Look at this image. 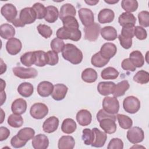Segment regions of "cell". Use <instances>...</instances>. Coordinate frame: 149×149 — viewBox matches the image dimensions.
I'll return each instance as SVG.
<instances>
[{
  "label": "cell",
  "instance_id": "52a82bcc",
  "mask_svg": "<svg viewBox=\"0 0 149 149\" xmlns=\"http://www.w3.org/2000/svg\"><path fill=\"white\" fill-rule=\"evenodd\" d=\"M127 132V139L132 144L141 143L144 139V133L143 129L139 127L134 126L129 129Z\"/></svg>",
  "mask_w": 149,
  "mask_h": 149
},
{
  "label": "cell",
  "instance_id": "484cf974",
  "mask_svg": "<svg viewBox=\"0 0 149 149\" xmlns=\"http://www.w3.org/2000/svg\"><path fill=\"white\" fill-rule=\"evenodd\" d=\"M102 37L107 41H113L117 38V31L112 26H105L100 31Z\"/></svg>",
  "mask_w": 149,
  "mask_h": 149
},
{
  "label": "cell",
  "instance_id": "bcb514c9",
  "mask_svg": "<svg viewBox=\"0 0 149 149\" xmlns=\"http://www.w3.org/2000/svg\"><path fill=\"white\" fill-rule=\"evenodd\" d=\"M94 139V134L93 130L86 128L83 130L82 139L86 145H91Z\"/></svg>",
  "mask_w": 149,
  "mask_h": 149
},
{
  "label": "cell",
  "instance_id": "d6a6232c",
  "mask_svg": "<svg viewBox=\"0 0 149 149\" xmlns=\"http://www.w3.org/2000/svg\"><path fill=\"white\" fill-rule=\"evenodd\" d=\"M77 128V125L74 120L71 118H66L63 120L61 130L66 134H71L73 133Z\"/></svg>",
  "mask_w": 149,
  "mask_h": 149
},
{
  "label": "cell",
  "instance_id": "83f0119b",
  "mask_svg": "<svg viewBox=\"0 0 149 149\" xmlns=\"http://www.w3.org/2000/svg\"><path fill=\"white\" fill-rule=\"evenodd\" d=\"M82 80L88 83L95 82L98 77L97 72L92 68H86L81 73Z\"/></svg>",
  "mask_w": 149,
  "mask_h": 149
},
{
  "label": "cell",
  "instance_id": "816d5d0a",
  "mask_svg": "<svg viewBox=\"0 0 149 149\" xmlns=\"http://www.w3.org/2000/svg\"><path fill=\"white\" fill-rule=\"evenodd\" d=\"M134 25L127 24L122 27L121 31V35L123 37L132 38L134 36Z\"/></svg>",
  "mask_w": 149,
  "mask_h": 149
},
{
  "label": "cell",
  "instance_id": "5b68a950",
  "mask_svg": "<svg viewBox=\"0 0 149 149\" xmlns=\"http://www.w3.org/2000/svg\"><path fill=\"white\" fill-rule=\"evenodd\" d=\"M103 109L108 113L116 114L119 110V102L115 97H105L102 101Z\"/></svg>",
  "mask_w": 149,
  "mask_h": 149
},
{
  "label": "cell",
  "instance_id": "7402d4cb",
  "mask_svg": "<svg viewBox=\"0 0 149 149\" xmlns=\"http://www.w3.org/2000/svg\"><path fill=\"white\" fill-rule=\"evenodd\" d=\"M115 17L113 11L109 9L101 10L98 15V20L100 23L105 24L112 22Z\"/></svg>",
  "mask_w": 149,
  "mask_h": 149
},
{
  "label": "cell",
  "instance_id": "4dcf8cb0",
  "mask_svg": "<svg viewBox=\"0 0 149 149\" xmlns=\"http://www.w3.org/2000/svg\"><path fill=\"white\" fill-rule=\"evenodd\" d=\"M136 22V19L133 14L129 12L122 13L118 18V22L122 27L127 24L134 25Z\"/></svg>",
  "mask_w": 149,
  "mask_h": 149
},
{
  "label": "cell",
  "instance_id": "7bdbcfd3",
  "mask_svg": "<svg viewBox=\"0 0 149 149\" xmlns=\"http://www.w3.org/2000/svg\"><path fill=\"white\" fill-rule=\"evenodd\" d=\"M34 54L36 56V61L34 64L36 65V66L42 67L47 64L46 52L43 51L39 50L35 51Z\"/></svg>",
  "mask_w": 149,
  "mask_h": 149
},
{
  "label": "cell",
  "instance_id": "be15d7a7",
  "mask_svg": "<svg viewBox=\"0 0 149 149\" xmlns=\"http://www.w3.org/2000/svg\"><path fill=\"white\" fill-rule=\"evenodd\" d=\"M1 105H3V102L5 101L6 100V94H5V92L2 91L1 92Z\"/></svg>",
  "mask_w": 149,
  "mask_h": 149
},
{
  "label": "cell",
  "instance_id": "f35d334b",
  "mask_svg": "<svg viewBox=\"0 0 149 149\" xmlns=\"http://www.w3.org/2000/svg\"><path fill=\"white\" fill-rule=\"evenodd\" d=\"M8 123L12 127L18 128L23 124V119L20 115L15 113L11 114L8 118Z\"/></svg>",
  "mask_w": 149,
  "mask_h": 149
},
{
  "label": "cell",
  "instance_id": "e0dca14e",
  "mask_svg": "<svg viewBox=\"0 0 149 149\" xmlns=\"http://www.w3.org/2000/svg\"><path fill=\"white\" fill-rule=\"evenodd\" d=\"M68 88L63 84H56L54 86V90L51 94L52 98L56 101H61L65 98Z\"/></svg>",
  "mask_w": 149,
  "mask_h": 149
},
{
  "label": "cell",
  "instance_id": "8fae6325",
  "mask_svg": "<svg viewBox=\"0 0 149 149\" xmlns=\"http://www.w3.org/2000/svg\"><path fill=\"white\" fill-rule=\"evenodd\" d=\"M78 13L82 24L85 27L94 23V15L91 10L88 8H83L79 10Z\"/></svg>",
  "mask_w": 149,
  "mask_h": 149
},
{
  "label": "cell",
  "instance_id": "3957f363",
  "mask_svg": "<svg viewBox=\"0 0 149 149\" xmlns=\"http://www.w3.org/2000/svg\"><path fill=\"white\" fill-rule=\"evenodd\" d=\"M124 110L129 113H135L140 108V100L136 97L129 96L125 98L123 102Z\"/></svg>",
  "mask_w": 149,
  "mask_h": 149
},
{
  "label": "cell",
  "instance_id": "ab89813d",
  "mask_svg": "<svg viewBox=\"0 0 149 149\" xmlns=\"http://www.w3.org/2000/svg\"><path fill=\"white\" fill-rule=\"evenodd\" d=\"M116 117L119 126L122 129H129L132 126V119L128 116H126L123 114H118L116 115Z\"/></svg>",
  "mask_w": 149,
  "mask_h": 149
},
{
  "label": "cell",
  "instance_id": "91938a15",
  "mask_svg": "<svg viewBox=\"0 0 149 149\" xmlns=\"http://www.w3.org/2000/svg\"><path fill=\"white\" fill-rule=\"evenodd\" d=\"M10 135L9 130L3 126H1L0 127V141H3L6 140Z\"/></svg>",
  "mask_w": 149,
  "mask_h": 149
},
{
  "label": "cell",
  "instance_id": "5bb4252c",
  "mask_svg": "<svg viewBox=\"0 0 149 149\" xmlns=\"http://www.w3.org/2000/svg\"><path fill=\"white\" fill-rule=\"evenodd\" d=\"M32 139V146L34 149H45L49 146V140L43 134H38Z\"/></svg>",
  "mask_w": 149,
  "mask_h": 149
},
{
  "label": "cell",
  "instance_id": "cb8c5ba5",
  "mask_svg": "<svg viewBox=\"0 0 149 149\" xmlns=\"http://www.w3.org/2000/svg\"><path fill=\"white\" fill-rule=\"evenodd\" d=\"M0 35L2 38L9 40L15 35V29L9 24H2L0 26Z\"/></svg>",
  "mask_w": 149,
  "mask_h": 149
},
{
  "label": "cell",
  "instance_id": "6da1fadb",
  "mask_svg": "<svg viewBox=\"0 0 149 149\" xmlns=\"http://www.w3.org/2000/svg\"><path fill=\"white\" fill-rule=\"evenodd\" d=\"M62 57L73 65L81 62L83 58L82 52L74 44H66L62 51Z\"/></svg>",
  "mask_w": 149,
  "mask_h": 149
},
{
  "label": "cell",
  "instance_id": "277c9868",
  "mask_svg": "<svg viewBox=\"0 0 149 149\" xmlns=\"http://www.w3.org/2000/svg\"><path fill=\"white\" fill-rule=\"evenodd\" d=\"M12 71L16 77L23 79L35 78L38 75L37 70L33 68H25L22 66H16L12 69Z\"/></svg>",
  "mask_w": 149,
  "mask_h": 149
},
{
  "label": "cell",
  "instance_id": "94428289",
  "mask_svg": "<svg viewBox=\"0 0 149 149\" xmlns=\"http://www.w3.org/2000/svg\"><path fill=\"white\" fill-rule=\"evenodd\" d=\"M13 25L15 27H24L25 26V24L20 20V19L19 18H16V19H15L12 23Z\"/></svg>",
  "mask_w": 149,
  "mask_h": 149
},
{
  "label": "cell",
  "instance_id": "b9f144b4",
  "mask_svg": "<svg viewBox=\"0 0 149 149\" xmlns=\"http://www.w3.org/2000/svg\"><path fill=\"white\" fill-rule=\"evenodd\" d=\"M133 80L141 84H146L149 81V73L144 70H139L133 76Z\"/></svg>",
  "mask_w": 149,
  "mask_h": 149
},
{
  "label": "cell",
  "instance_id": "db71d44e",
  "mask_svg": "<svg viewBox=\"0 0 149 149\" xmlns=\"http://www.w3.org/2000/svg\"><path fill=\"white\" fill-rule=\"evenodd\" d=\"M134 36H135L137 39L143 40L147 38V33L144 28L141 26H136L134 28Z\"/></svg>",
  "mask_w": 149,
  "mask_h": 149
},
{
  "label": "cell",
  "instance_id": "74e56055",
  "mask_svg": "<svg viewBox=\"0 0 149 149\" xmlns=\"http://www.w3.org/2000/svg\"><path fill=\"white\" fill-rule=\"evenodd\" d=\"M108 59L104 58L100 52H97L94 55H93L91 59V64L97 68H102L105 66L108 62Z\"/></svg>",
  "mask_w": 149,
  "mask_h": 149
},
{
  "label": "cell",
  "instance_id": "7c38bea8",
  "mask_svg": "<svg viewBox=\"0 0 149 149\" xmlns=\"http://www.w3.org/2000/svg\"><path fill=\"white\" fill-rule=\"evenodd\" d=\"M22 48V42L16 38L9 39L6 44V49L8 53L12 55H17L21 51Z\"/></svg>",
  "mask_w": 149,
  "mask_h": 149
},
{
  "label": "cell",
  "instance_id": "6125c7cd",
  "mask_svg": "<svg viewBox=\"0 0 149 149\" xmlns=\"http://www.w3.org/2000/svg\"><path fill=\"white\" fill-rule=\"evenodd\" d=\"M1 74H2L3 73L5 72L6 70V65L5 63H3L2 59H1Z\"/></svg>",
  "mask_w": 149,
  "mask_h": 149
},
{
  "label": "cell",
  "instance_id": "ba28073f",
  "mask_svg": "<svg viewBox=\"0 0 149 149\" xmlns=\"http://www.w3.org/2000/svg\"><path fill=\"white\" fill-rule=\"evenodd\" d=\"M101 26L98 23H94L84 28V38L90 41H95L99 36Z\"/></svg>",
  "mask_w": 149,
  "mask_h": 149
},
{
  "label": "cell",
  "instance_id": "7a4b0ae2",
  "mask_svg": "<svg viewBox=\"0 0 149 149\" xmlns=\"http://www.w3.org/2000/svg\"><path fill=\"white\" fill-rule=\"evenodd\" d=\"M57 38L61 40H71L78 41L81 37V33L79 29H71L64 27L59 28L56 31Z\"/></svg>",
  "mask_w": 149,
  "mask_h": 149
},
{
  "label": "cell",
  "instance_id": "11a10c76",
  "mask_svg": "<svg viewBox=\"0 0 149 149\" xmlns=\"http://www.w3.org/2000/svg\"><path fill=\"white\" fill-rule=\"evenodd\" d=\"M118 39L120 41V44L123 48L128 49L131 48L132 45V38L123 37L121 34H119L118 36Z\"/></svg>",
  "mask_w": 149,
  "mask_h": 149
},
{
  "label": "cell",
  "instance_id": "ac0fdd59",
  "mask_svg": "<svg viewBox=\"0 0 149 149\" xmlns=\"http://www.w3.org/2000/svg\"><path fill=\"white\" fill-rule=\"evenodd\" d=\"M92 130L94 132V139L91 144V146L94 147H103L107 139V135L106 133L98 129L96 127L93 128Z\"/></svg>",
  "mask_w": 149,
  "mask_h": 149
},
{
  "label": "cell",
  "instance_id": "f5cc1de1",
  "mask_svg": "<svg viewBox=\"0 0 149 149\" xmlns=\"http://www.w3.org/2000/svg\"><path fill=\"white\" fill-rule=\"evenodd\" d=\"M123 148V143L119 138L112 139L108 143L107 148L108 149H122Z\"/></svg>",
  "mask_w": 149,
  "mask_h": 149
},
{
  "label": "cell",
  "instance_id": "8992f818",
  "mask_svg": "<svg viewBox=\"0 0 149 149\" xmlns=\"http://www.w3.org/2000/svg\"><path fill=\"white\" fill-rule=\"evenodd\" d=\"M48 113V107L45 104L41 102L34 104L30 109V113L31 116L36 119H41L44 118Z\"/></svg>",
  "mask_w": 149,
  "mask_h": 149
},
{
  "label": "cell",
  "instance_id": "30bf717a",
  "mask_svg": "<svg viewBox=\"0 0 149 149\" xmlns=\"http://www.w3.org/2000/svg\"><path fill=\"white\" fill-rule=\"evenodd\" d=\"M19 19L24 24H30L35 22L37 16L32 8L27 7L21 10L19 14Z\"/></svg>",
  "mask_w": 149,
  "mask_h": 149
},
{
  "label": "cell",
  "instance_id": "03108f58",
  "mask_svg": "<svg viewBox=\"0 0 149 149\" xmlns=\"http://www.w3.org/2000/svg\"><path fill=\"white\" fill-rule=\"evenodd\" d=\"M105 2L107 3H109V4H115L116 3H118L119 2V0H105L104 1Z\"/></svg>",
  "mask_w": 149,
  "mask_h": 149
},
{
  "label": "cell",
  "instance_id": "9c48e42d",
  "mask_svg": "<svg viewBox=\"0 0 149 149\" xmlns=\"http://www.w3.org/2000/svg\"><path fill=\"white\" fill-rule=\"evenodd\" d=\"M1 13L8 22L12 23V22L16 19L17 10L13 4L6 3L1 8Z\"/></svg>",
  "mask_w": 149,
  "mask_h": 149
},
{
  "label": "cell",
  "instance_id": "4fadbf2b",
  "mask_svg": "<svg viewBox=\"0 0 149 149\" xmlns=\"http://www.w3.org/2000/svg\"><path fill=\"white\" fill-rule=\"evenodd\" d=\"M117 52L116 45L111 42H107L104 44L100 49V54L101 56L109 60L113 57Z\"/></svg>",
  "mask_w": 149,
  "mask_h": 149
},
{
  "label": "cell",
  "instance_id": "836d02e7",
  "mask_svg": "<svg viewBox=\"0 0 149 149\" xmlns=\"http://www.w3.org/2000/svg\"><path fill=\"white\" fill-rule=\"evenodd\" d=\"M130 84L127 80H122L115 85V90L112 93L113 97H118L123 96L125 92L129 88Z\"/></svg>",
  "mask_w": 149,
  "mask_h": 149
},
{
  "label": "cell",
  "instance_id": "9f6ffc18",
  "mask_svg": "<svg viewBox=\"0 0 149 149\" xmlns=\"http://www.w3.org/2000/svg\"><path fill=\"white\" fill-rule=\"evenodd\" d=\"M107 118H111L113 120L116 121V116L115 115V114H111V113H108L103 109H100L97 113V119L98 122H100L102 119Z\"/></svg>",
  "mask_w": 149,
  "mask_h": 149
},
{
  "label": "cell",
  "instance_id": "d6986e66",
  "mask_svg": "<svg viewBox=\"0 0 149 149\" xmlns=\"http://www.w3.org/2000/svg\"><path fill=\"white\" fill-rule=\"evenodd\" d=\"M115 85L112 81H101L97 86V90L101 95L107 96L113 93Z\"/></svg>",
  "mask_w": 149,
  "mask_h": 149
},
{
  "label": "cell",
  "instance_id": "2e32d148",
  "mask_svg": "<svg viewBox=\"0 0 149 149\" xmlns=\"http://www.w3.org/2000/svg\"><path fill=\"white\" fill-rule=\"evenodd\" d=\"M59 126V119L58 118L52 116L47 118L43 123L42 129L44 132L51 133L56 131Z\"/></svg>",
  "mask_w": 149,
  "mask_h": 149
},
{
  "label": "cell",
  "instance_id": "e7e4bbea",
  "mask_svg": "<svg viewBox=\"0 0 149 149\" xmlns=\"http://www.w3.org/2000/svg\"><path fill=\"white\" fill-rule=\"evenodd\" d=\"M85 2L87 4L92 6V5H95L97 3L99 2V1L98 0V1H85Z\"/></svg>",
  "mask_w": 149,
  "mask_h": 149
},
{
  "label": "cell",
  "instance_id": "1f68e13d",
  "mask_svg": "<svg viewBox=\"0 0 149 149\" xmlns=\"http://www.w3.org/2000/svg\"><path fill=\"white\" fill-rule=\"evenodd\" d=\"M129 59L136 68H141L144 63L143 54L139 51H133L129 55Z\"/></svg>",
  "mask_w": 149,
  "mask_h": 149
},
{
  "label": "cell",
  "instance_id": "9a60e30c",
  "mask_svg": "<svg viewBox=\"0 0 149 149\" xmlns=\"http://www.w3.org/2000/svg\"><path fill=\"white\" fill-rule=\"evenodd\" d=\"M54 90V85L52 83L48 81H41L37 86V93L42 97L49 96Z\"/></svg>",
  "mask_w": 149,
  "mask_h": 149
},
{
  "label": "cell",
  "instance_id": "44dd1931",
  "mask_svg": "<svg viewBox=\"0 0 149 149\" xmlns=\"http://www.w3.org/2000/svg\"><path fill=\"white\" fill-rule=\"evenodd\" d=\"M76 120L80 125L86 126L91 122L92 115L88 110L81 109L76 114Z\"/></svg>",
  "mask_w": 149,
  "mask_h": 149
},
{
  "label": "cell",
  "instance_id": "f1b7e54d",
  "mask_svg": "<svg viewBox=\"0 0 149 149\" xmlns=\"http://www.w3.org/2000/svg\"><path fill=\"white\" fill-rule=\"evenodd\" d=\"M34 91L33 86L28 82L22 83L17 87V92L23 97H30Z\"/></svg>",
  "mask_w": 149,
  "mask_h": 149
},
{
  "label": "cell",
  "instance_id": "4316f807",
  "mask_svg": "<svg viewBox=\"0 0 149 149\" xmlns=\"http://www.w3.org/2000/svg\"><path fill=\"white\" fill-rule=\"evenodd\" d=\"M76 13V10L73 5L70 3H65L61 6L59 16L60 19L62 20L63 18L68 16L74 17Z\"/></svg>",
  "mask_w": 149,
  "mask_h": 149
},
{
  "label": "cell",
  "instance_id": "d590c367",
  "mask_svg": "<svg viewBox=\"0 0 149 149\" xmlns=\"http://www.w3.org/2000/svg\"><path fill=\"white\" fill-rule=\"evenodd\" d=\"M35 134V131L31 127H24L20 129L17 134V137L22 140L28 141L33 139Z\"/></svg>",
  "mask_w": 149,
  "mask_h": 149
},
{
  "label": "cell",
  "instance_id": "60d3db41",
  "mask_svg": "<svg viewBox=\"0 0 149 149\" xmlns=\"http://www.w3.org/2000/svg\"><path fill=\"white\" fill-rule=\"evenodd\" d=\"M138 2L136 0H123L121 2L122 8L126 12H135L138 8Z\"/></svg>",
  "mask_w": 149,
  "mask_h": 149
},
{
  "label": "cell",
  "instance_id": "7dc6e473",
  "mask_svg": "<svg viewBox=\"0 0 149 149\" xmlns=\"http://www.w3.org/2000/svg\"><path fill=\"white\" fill-rule=\"evenodd\" d=\"M65 45V44L63 41L58 38H54L51 41L50 44V46L52 51L56 53H59L62 52L64 48Z\"/></svg>",
  "mask_w": 149,
  "mask_h": 149
},
{
  "label": "cell",
  "instance_id": "ffe728a7",
  "mask_svg": "<svg viewBox=\"0 0 149 149\" xmlns=\"http://www.w3.org/2000/svg\"><path fill=\"white\" fill-rule=\"evenodd\" d=\"M100 127L108 134L114 133L116 130V124L115 121L111 118H104L100 122Z\"/></svg>",
  "mask_w": 149,
  "mask_h": 149
},
{
  "label": "cell",
  "instance_id": "680465c9",
  "mask_svg": "<svg viewBox=\"0 0 149 149\" xmlns=\"http://www.w3.org/2000/svg\"><path fill=\"white\" fill-rule=\"evenodd\" d=\"M122 68L125 70H129L131 72H134L136 70V67L134 66L132 61L129 58H126L123 60L122 64Z\"/></svg>",
  "mask_w": 149,
  "mask_h": 149
},
{
  "label": "cell",
  "instance_id": "d4e9b609",
  "mask_svg": "<svg viewBox=\"0 0 149 149\" xmlns=\"http://www.w3.org/2000/svg\"><path fill=\"white\" fill-rule=\"evenodd\" d=\"M75 145L74 138L71 136H63L58 141V147L59 149H72Z\"/></svg>",
  "mask_w": 149,
  "mask_h": 149
},
{
  "label": "cell",
  "instance_id": "8d00e7d4",
  "mask_svg": "<svg viewBox=\"0 0 149 149\" xmlns=\"http://www.w3.org/2000/svg\"><path fill=\"white\" fill-rule=\"evenodd\" d=\"M20 60L22 64H23V65L27 67L31 66L35 63L36 56L34 51L27 52L24 53L20 56Z\"/></svg>",
  "mask_w": 149,
  "mask_h": 149
},
{
  "label": "cell",
  "instance_id": "681fc988",
  "mask_svg": "<svg viewBox=\"0 0 149 149\" xmlns=\"http://www.w3.org/2000/svg\"><path fill=\"white\" fill-rule=\"evenodd\" d=\"M138 18L139 24L144 27H147L149 26V12L147 10L140 12L138 14Z\"/></svg>",
  "mask_w": 149,
  "mask_h": 149
},
{
  "label": "cell",
  "instance_id": "f546056e",
  "mask_svg": "<svg viewBox=\"0 0 149 149\" xmlns=\"http://www.w3.org/2000/svg\"><path fill=\"white\" fill-rule=\"evenodd\" d=\"M46 9L47 13L44 17L45 21L50 23H52L56 22L58 18L59 14L57 8L54 6L51 5L47 6Z\"/></svg>",
  "mask_w": 149,
  "mask_h": 149
},
{
  "label": "cell",
  "instance_id": "6f0895ef",
  "mask_svg": "<svg viewBox=\"0 0 149 149\" xmlns=\"http://www.w3.org/2000/svg\"><path fill=\"white\" fill-rule=\"evenodd\" d=\"M27 141H23L21 139H20L17 134L16 136H14L10 140V144L11 146L16 148H21L23 146H24L26 144Z\"/></svg>",
  "mask_w": 149,
  "mask_h": 149
},
{
  "label": "cell",
  "instance_id": "ee69618b",
  "mask_svg": "<svg viewBox=\"0 0 149 149\" xmlns=\"http://www.w3.org/2000/svg\"><path fill=\"white\" fill-rule=\"evenodd\" d=\"M63 27L71 29H79V24L77 19L73 16H68L62 20Z\"/></svg>",
  "mask_w": 149,
  "mask_h": 149
},
{
  "label": "cell",
  "instance_id": "603a6c76",
  "mask_svg": "<svg viewBox=\"0 0 149 149\" xmlns=\"http://www.w3.org/2000/svg\"><path fill=\"white\" fill-rule=\"evenodd\" d=\"M27 109V102L23 98H17L12 104L11 110L13 113L22 115Z\"/></svg>",
  "mask_w": 149,
  "mask_h": 149
},
{
  "label": "cell",
  "instance_id": "e575fe53",
  "mask_svg": "<svg viewBox=\"0 0 149 149\" xmlns=\"http://www.w3.org/2000/svg\"><path fill=\"white\" fill-rule=\"evenodd\" d=\"M119 74V72L114 68L107 67L102 70L101 77L104 80H114L118 77Z\"/></svg>",
  "mask_w": 149,
  "mask_h": 149
},
{
  "label": "cell",
  "instance_id": "c3c4849f",
  "mask_svg": "<svg viewBox=\"0 0 149 149\" xmlns=\"http://www.w3.org/2000/svg\"><path fill=\"white\" fill-rule=\"evenodd\" d=\"M38 33L45 38H49L52 34V30L51 27L46 24H39L37 27Z\"/></svg>",
  "mask_w": 149,
  "mask_h": 149
},
{
  "label": "cell",
  "instance_id": "f907efd6",
  "mask_svg": "<svg viewBox=\"0 0 149 149\" xmlns=\"http://www.w3.org/2000/svg\"><path fill=\"white\" fill-rule=\"evenodd\" d=\"M47 64L51 66H54L58 63L59 58L58 53L53 51H48L46 52Z\"/></svg>",
  "mask_w": 149,
  "mask_h": 149
},
{
  "label": "cell",
  "instance_id": "f6af8a7d",
  "mask_svg": "<svg viewBox=\"0 0 149 149\" xmlns=\"http://www.w3.org/2000/svg\"><path fill=\"white\" fill-rule=\"evenodd\" d=\"M31 8L36 12L37 19H42L45 17L47 13V9L44 5L41 3L37 2L35 3Z\"/></svg>",
  "mask_w": 149,
  "mask_h": 149
}]
</instances>
